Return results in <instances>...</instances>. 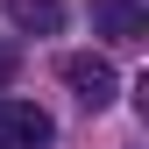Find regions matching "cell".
<instances>
[{
  "label": "cell",
  "instance_id": "7a4b0ae2",
  "mask_svg": "<svg viewBox=\"0 0 149 149\" xmlns=\"http://www.w3.org/2000/svg\"><path fill=\"white\" fill-rule=\"evenodd\" d=\"M64 85L78 92V107H114V92H121V71L107 64V57H92V50H78V57H64Z\"/></svg>",
  "mask_w": 149,
  "mask_h": 149
},
{
  "label": "cell",
  "instance_id": "6da1fadb",
  "mask_svg": "<svg viewBox=\"0 0 149 149\" xmlns=\"http://www.w3.org/2000/svg\"><path fill=\"white\" fill-rule=\"evenodd\" d=\"M57 142V121L29 100H7L0 92V149H50Z\"/></svg>",
  "mask_w": 149,
  "mask_h": 149
},
{
  "label": "cell",
  "instance_id": "3957f363",
  "mask_svg": "<svg viewBox=\"0 0 149 149\" xmlns=\"http://www.w3.org/2000/svg\"><path fill=\"white\" fill-rule=\"evenodd\" d=\"M92 29L107 43H142L149 36V7L142 0H92Z\"/></svg>",
  "mask_w": 149,
  "mask_h": 149
},
{
  "label": "cell",
  "instance_id": "277c9868",
  "mask_svg": "<svg viewBox=\"0 0 149 149\" xmlns=\"http://www.w3.org/2000/svg\"><path fill=\"white\" fill-rule=\"evenodd\" d=\"M7 22L22 36H57L64 29V0H7Z\"/></svg>",
  "mask_w": 149,
  "mask_h": 149
},
{
  "label": "cell",
  "instance_id": "5b68a950",
  "mask_svg": "<svg viewBox=\"0 0 149 149\" xmlns=\"http://www.w3.org/2000/svg\"><path fill=\"white\" fill-rule=\"evenodd\" d=\"M14 64H22V57H14V50H7V43H0V85H7V78H14Z\"/></svg>",
  "mask_w": 149,
  "mask_h": 149
}]
</instances>
